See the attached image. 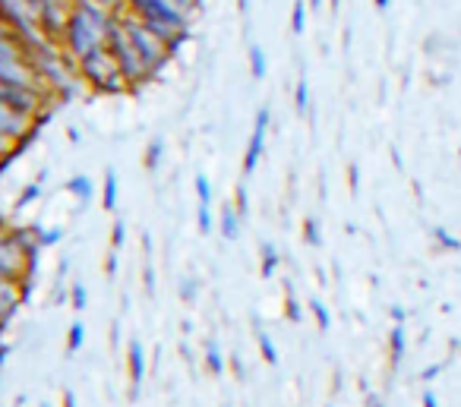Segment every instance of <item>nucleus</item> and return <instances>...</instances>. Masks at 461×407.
Wrapping results in <instances>:
<instances>
[{
	"instance_id": "nucleus-1",
	"label": "nucleus",
	"mask_w": 461,
	"mask_h": 407,
	"mask_svg": "<svg viewBox=\"0 0 461 407\" xmlns=\"http://www.w3.org/2000/svg\"><path fill=\"white\" fill-rule=\"evenodd\" d=\"M114 26V13H108L105 7H98L92 0H79L70 13V26L61 38L63 57L77 67L83 57H89L92 51L108 48V35Z\"/></svg>"
},
{
	"instance_id": "nucleus-2",
	"label": "nucleus",
	"mask_w": 461,
	"mask_h": 407,
	"mask_svg": "<svg viewBox=\"0 0 461 407\" xmlns=\"http://www.w3.org/2000/svg\"><path fill=\"white\" fill-rule=\"evenodd\" d=\"M114 20L120 22V28H124L126 32V38H130V42H133V48L140 51V57H142V63H146L149 67V73H158L161 67H165V63L171 61V57H174V51L168 48V45L161 42L158 35L152 32V28L146 26V22L140 20V16H133L130 13V10H124V13H117L114 16Z\"/></svg>"
},
{
	"instance_id": "nucleus-3",
	"label": "nucleus",
	"mask_w": 461,
	"mask_h": 407,
	"mask_svg": "<svg viewBox=\"0 0 461 407\" xmlns=\"http://www.w3.org/2000/svg\"><path fill=\"white\" fill-rule=\"evenodd\" d=\"M77 73L83 83H89L92 89L101 92V95H120V92L130 89L124 73H120L117 61H114L108 48H98L92 51L89 57H83V61L77 63Z\"/></svg>"
},
{
	"instance_id": "nucleus-4",
	"label": "nucleus",
	"mask_w": 461,
	"mask_h": 407,
	"mask_svg": "<svg viewBox=\"0 0 461 407\" xmlns=\"http://www.w3.org/2000/svg\"><path fill=\"white\" fill-rule=\"evenodd\" d=\"M108 51H111V57L117 61L120 73H124V79H126L130 89H133V85H146L149 79H152L149 67L142 63L140 51H136L133 42L126 38V32L120 28L117 20H114V26H111V35H108Z\"/></svg>"
},
{
	"instance_id": "nucleus-5",
	"label": "nucleus",
	"mask_w": 461,
	"mask_h": 407,
	"mask_svg": "<svg viewBox=\"0 0 461 407\" xmlns=\"http://www.w3.org/2000/svg\"><path fill=\"white\" fill-rule=\"evenodd\" d=\"M36 265V256L26 253L22 243L16 240L13 234H4L0 237V281H10V284H26L28 272Z\"/></svg>"
},
{
	"instance_id": "nucleus-6",
	"label": "nucleus",
	"mask_w": 461,
	"mask_h": 407,
	"mask_svg": "<svg viewBox=\"0 0 461 407\" xmlns=\"http://www.w3.org/2000/svg\"><path fill=\"white\" fill-rule=\"evenodd\" d=\"M36 130H38L36 120L26 118V114H20V110H13L10 104L0 102V139H10V142H16L22 149L28 139L36 136Z\"/></svg>"
},
{
	"instance_id": "nucleus-7",
	"label": "nucleus",
	"mask_w": 461,
	"mask_h": 407,
	"mask_svg": "<svg viewBox=\"0 0 461 407\" xmlns=\"http://www.w3.org/2000/svg\"><path fill=\"white\" fill-rule=\"evenodd\" d=\"M126 376H130V401H140L142 382H146V347L140 341H130L126 345Z\"/></svg>"
},
{
	"instance_id": "nucleus-8",
	"label": "nucleus",
	"mask_w": 461,
	"mask_h": 407,
	"mask_svg": "<svg viewBox=\"0 0 461 407\" xmlns=\"http://www.w3.org/2000/svg\"><path fill=\"white\" fill-rule=\"evenodd\" d=\"M269 120H272V114H269V108H259V114H256V126H253V136H250V142H247L244 174H253V171H256L259 159H263V142H266Z\"/></svg>"
},
{
	"instance_id": "nucleus-9",
	"label": "nucleus",
	"mask_w": 461,
	"mask_h": 407,
	"mask_svg": "<svg viewBox=\"0 0 461 407\" xmlns=\"http://www.w3.org/2000/svg\"><path fill=\"white\" fill-rule=\"evenodd\" d=\"M240 234V215L234 208V202H224L222 206V237L224 240H238Z\"/></svg>"
},
{
	"instance_id": "nucleus-10",
	"label": "nucleus",
	"mask_w": 461,
	"mask_h": 407,
	"mask_svg": "<svg viewBox=\"0 0 461 407\" xmlns=\"http://www.w3.org/2000/svg\"><path fill=\"white\" fill-rule=\"evenodd\" d=\"M67 190H70V193L77 196L79 202H92V196H95V183H92L85 174H77V177L67 183Z\"/></svg>"
},
{
	"instance_id": "nucleus-11",
	"label": "nucleus",
	"mask_w": 461,
	"mask_h": 407,
	"mask_svg": "<svg viewBox=\"0 0 461 407\" xmlns=\"http://www.w3.org/2000/svg\"><path fill=\"white\" fill-rule=\"evenodd\" d=\"M203 363H206V370H209L212 376H222L224 373V357H222V351H218L215 341H206Z\"/></svg>"
},
{
	"instance_id": "nucleus-12",
	"label": "nucleus",
	"mask_w": 461,
	"mask_h": 407,
	"mask_svg": "<svg viewBox=\"0 0 461 407\" xmlns=\"http://www.w3.org/2000/svg\"><path fill=\"white\" fill-rule=\"evenodd\" d=\"M389 354H392V366H399L401 357H405V325H392Z\"/></svg>"
},
{
	"instance_id": "nucleus-13",
	"label": "nucleus",
	"mask_w": 461,
	"mask_h": 407,
	"mask_svg": "<svg viewBox=\"0 0 461 407\" xmlns=\"http://www.w3.org/2000/svg\"><path fill=\"white\" fill-rule=\"evenodd\" d=\"M117 193H120L117 174L108 167V174H105V199H101V208H105V212H114V208H117Z\"/></svg>"
},
{
	"instance_id": "nucleus-14",
	"label": "nucleus",
	"mask_w": 461,
	"mask_h": 407,
	"mask_svg": "<svg viewBox=\"0 0 461 407\" xmlns=\"http://www.w3.org/2000/svg\"><path fill=\"white\" fill-rule=\"evenodd\" d=\"M281 256L279 249L272 247V243H263V265H259V272H263V278H272L275 269H279Z\"/></svg>"
},
{
	"instance_id": "nucleus-15",
	"label": "nucleus",
	"mask_w": 461,
	"mask_h": 407,
	"mask_svg": "<svg viewBox=\"0 0 461 407\" xmlns=\"http://www.w3.org/2000/svg\"><path fill=\"white\" fill-rule=\"evenodd\" d=\"M256 341H259V351H263V360L272 366L279 363V351H275V341L266 329H256Z\"/></svg>"
},
{
	"instance_id": "nucleus-16",
	"label": "nucleus",
	"mask_w": 461,
	"mask_h": 407,
	"mask_svg": "<svg viewBox=\"0 0 461 407\" xmlns=\"http://www.w3.org/2000/svg\"><path fill=\"white\" fill-rule=\"evenodd\" d=\"M83 345H85V325L83 322H73L70 325V331H67V354H77V351H83Z\"/></svg>"
},
{
	"instance_id": "nucleus-17",
	"label": "nucleus",
	"mask_w": 461,
	"mask_h": 407,
	"mask_svg": "<svg viewBox=\"0 0 461 407\" xmlns=\"http://www.w3.org/2000/svg\"><path fill=\"white\" fill-rule=\"evenodd\" d=\"M285 319L287 322H301L303 319V310H301V304H297V297H294L291 284L285 288Z\"/></svg>"
},
{
	"instance_id": "nucleus-18",
	"label": "nucleus",
	"mask_w": 461,
	"mask_h": 407,
	"mask_svg": "<svg viewBox=\"0 0 461 407\" xmlns=\"http://www.w3.org/2000/svg\"><path fill=\"white\" fill-rule=\"evenodd\" d=\"M250 69H253V79H266V54H263V48L259 45H253L250 48Z\"/></svg>"
},
{
	"instance_id": "nucleus-19",
	"label": "nucleus",
	"mask_w": 461,
	"mask_h": 407,
	"mask_svg": "<svg viewBox=\"0 0 461 407\" xmlns=\"http://www.w3.org/2000/svg\"><path fill=\"white\" fill-rule=\"evenodd\" d=\"M161 152H165V142H161V139H155V142H149L146 159H142V165H146L149 171H155V167L161 165Z\"/></svg>"
},
{
	"instance_id": "nucleus-20",
	"label": "nucleus",
	"mask_w": 461,
	"mask_h": 407,
	"mask_svg": "<svg viewBox=\"0 0 461 407\" xmlns=\"http://www.w3.org/2000/svg\"><path fill=\"white\" fill-rule=\"evenodd\" d=\"M294 108H297V114H307V108H310V85H307V79H301V83H297V89H294Z\"/></svg>"
},
{
	"instance_id": "nucleus-21",
	"label": "nucleus",
	"mask_w": 461,
	"mask_h": 407,
	"mask_svg": "<svg viewBox=\"0 0 461 407\" xmlns=\"http://www.w3.org/2000/svg\"><path fill=\"white\" fill-rule=\"evenodd\" d=\"M310 313H313L319 331H328V325H332V316H328V310L322 306V300H310Z\"/></svg>"
},
{
	"instance_id": "nucleus-22",
	"label": "nucleus",
	"mask_w": 461,
	"mask_h": 407,
	"mask_svg": "<svg viewBox=\"0 0 461 407\" xmlns=\"http://www.w3.org/2000/svg\"><path fill=\"white\" fill-rule=\"evenodd\" d=\"M303 26H307V10H303V0H297V4H294V13H291V32L303 35Z\"/></svg>"
},
{
	"instance_id": "nucleus-23",
	"label": "nucleus",
	"mask_w": 461,
	"mask_h": 407,
	"mask_svg": "<svg viewBox=\"0 0 461 407\" xmlns=\"http://www.w3.org/2000/svg\"><path fill=\"white\" fill-rule=\"evenodd\" d=\"M196 196H199V206H212V183L206 174L196 177Z\"/></svg>"
},
{
	"instance_id": "nucleus-24",
	"label": "nucleus",
	"mask_w": 461,
	"mask_h": 407,
	"mask_svg": "<svg viewBox=\"0 0 461 407\" xmlns=\"http://www.w3.org/2000/svg\"><path fill=\"white\" fill-rule=\"evenodd\" d=\"M38 196H42V180H38V183H28V187L22 190L20 199H16V208H26L28 202H36Z\"/></svg>"
},
{
	"instance_id": "nucleus-25",
	"label": "nucleus",
	"mask_w": 461,
	"mask_h": 407,
	"mask_svg": "<svg viewBox=\"0 0 461 407\" xmlns=\"http://www.w3.org/2000/svg\"><path fill=\"white\" fill-rule=\"evenodd\" d=\"M70 304H73V310H85V304H89V294H85V284H73L70 288Z\"/></svg>"
},
{
	"instance_id": "nucleus-26",
	"label": "nucleus",
	"mask_w": 461,
	"mask_h": 407,
	"mask_svg": "<svg viewBox=\"0 0 461 407\" xmlns=\"http://www.w3.org/2000/svg\"><path fill=\"white\" fill-rule=\"evenodd\" d=\"M303 240H307L310 247H319V243H322L319 224H316V218H307V221H303Z\"/></svg>"
},
{
	"instance_id": "nucleus-27",
	"label": "nucleus",
	"mask_w": 461,
	"mask_h": 407,
	"mask_svg": "<svg viewBox=\"0 0 461 407\" xmlns=\"http://www.w3.org/2000/svg\"><path fill=\"white\" fill-rule=\"evenodd\" d=\"M16 152H20V145L10 142V139H0V171L10 165V159H13Z\"/></svg>"
},
{
	"instance_id": "nucleus-28",
	"label": "nucleus",
	"mask_w": 461,
	"mask_h": 407,
	"mask_svg": "<svg viewBox=\"0 0 461 407\" xmlns=\"http://www.w3.org/2000/svg\"><path fill=\"white\" fill-rule=\"evenodd\" d=\"M124 240H126V224L124 221H114V228H111V249H120L124 247Z\"/></svg>"
},
{
	"instance_id": "nucleus-29",
	"label": "nucleus",
	"mask_w": 461,
	"mask_h": 407,
	"mask_svg": "<svg viewBox=\"0 0 461 407\" xmlns=\"http://www.w3.org/2000/svg\"><path fill=\"white\" fill-rule=\"evenodd\" d=\"M196 221H199V234H209V231H212V212H209V206H199V215H196Z\"/></svg>"
},
{
	"instance_id": "nucleus-30",
	"label": "nucleus",
	"mask_w": 461,
	"mask_h": 407,
	"mask_svg": "<svg viewBox=\"0 0 461 407\" xmlns=\"http://www.w3.org/2000/svg\"><path fill=\"white\" fill-rule=\"evenodd\" d=\"M92 4H98V7H105L108 13H114V16L124 13V10H126V0H92Z\"/></svg>"
},
{
	"instance_id": "nucleus-31",
	"label": "nucleus",
	"mask_w": 461,
	"mask_h": 407,
	"mask_svg": "<svg viewBox=\"0 0 461 407\" xmlns=\"http://www.w3.org/2000/svg\"><path fill=\"white\" fill-rule=\"evenodd\" d=\"M234 208H238L240 218H244V215H247V187H244V183H240L238 193H234Z\"/></svg>"
},
{
	"instance_id": "nucleus-32",
	"label": "nucleus",
	"mask_w": 461,
	"mask_h": 407,
	"mask_svg": "<svg viewBox=\"0 0 461 407\" xmlns=\"http://www.w3.org/2000/svg\"><path fill=\"white\" fill-rule=\"evenodd\" d=\"M61 237H63L61 228H54V231H44V228H42V247H54V243L61 240Z\"/></svg>"
},
{
	"instance_id": "nucleus-33",
	"label": "nucleus",
	"mask_w": 461,
	"mask_h": 407,
	"mask_svg": "<svg viewBox=\"0 0 461 407\" xmlns=\"http://www.w3.org/2000/svg\"><path fill=\"white\" fill-rule=\"evenodd\" d=\"M436 240H440L446 249H458V247H461V240H455V237H449V231H436Z\"/></svg>"
},
{
	"instance_id": "nucleus-34",
	"label": "nucleus",
	"mask_w": 461,
	"mask_h": 407,
	"mask_svg": "<svg viewBox=\"0 0 461 407\" xmlns=\"http://www.w3.org/2000/svg\"><path fill=\"white\" fill-rule=\"evenodd\" d=\"M105 272H108V278H114V275H117V249H111V256H108V265H105Z\"/></svg>"
},
{
	"instance_id": "nucleus-35",
	"label": "nucleus",
	"mask_w": 461,
	"mask_h": 407,
	"mask_svg": "<svg viewBox=\"0 0 461 407\" xmlns=\"http://www.w3.org/2000/svg\"><path fill=\"white\" fill-rule=\"evenodd\" d=\"M183 300H187V304H193V297H196V281H183Z\"/></svg>"
},
{
	"instance_id": "nucleus-36",
	"label": "nucleus",
	"mask_w": 461,
	"mask_h": 407,
	"mask_svg": "<svg viewBox=\"0 0 461 407\" xmlns=\"http://www.w3.org/2000/svg\"><path fill=\"white\" fill-rule=\"evenodd\" d=\"M440 370H442V363H433V366H426L424 370V382H433L436 376H440Z\"/></svg>"
},
{
	"instance_id": "nucleus-37",
	"label": "nucleus",
	"mask_w": 461,
	"mask_h": 407,
	"mask_svg": "<svg viewBox=\"0 0 461 407\" xmlns=\"http://www.w3.org/2000/svg\"><path fill=\"white\" fill-rule=\"evenodd\" d=\"M146 290L149 294H155V272L149 269V265H146Z\"/></svg>"
},
{
	"instance_id": "nucleus-38",
	"label": "nucleus",
	"mask_w": 461,
	"mask_h": 407,
	"mask_svg": "<svg viewBox=\"0 0 461 407\" xmlns=\"http://www.w3.org/2000/svg\"><path fill=\"white\" fill-rule=\"evenodd\" d=\"M348 180H351V190H357V180H360V174H357L354 165H351V171H348Z\"/></svg>"
},
{
	"instance_id": "nucleus-39",
	"label": "nucleus",
	"mask_w": 461,
	"mask_h": 407,
	"mask_svg": "<svg viewBox=\"0 0 461 407\" xmlns=\"http://www.w3.org/2000/svg\"><path fill=\"white\" fill-rule=\"evenodd\" d=\"M424 407H440V404H436V395H433V392H426V395H424Z\"/></svg>"
},
{
	"instance_id": "nucleus-40",
	"label": "nucleus",
	"mask_w": 461,
	"mask_h": 407,
	"mask_svg": "<svg viewBox=\"0 0 461 407\" xmlns=\"http://www.w3.org/2000/svg\"><path fill=\"white\" fill-rule=\"evenodd\" d=\"M63 407H77L73 404V392H63Z\"/></svg>"
},
{
	"instance_id": "nucleus-41",
	"label": "nucleus",
	"mask_w": 461,
	"mask_h": 407,
	"mask_svg": "<svg viewBox=\"0 0 461 407\" xmlns=\"http://www.w3.org/2000/svg\"><path fill=\"white\" fill-rule=\"evenodd\" d=\"M376 7H379V10H385V7H389V0H376Z\"/></svg>"
},
{
	"instance_id": "nucleus-42",
	"label": "nucleus",
	"mask_w": 461,
	"mask_h": 407,
	"mask_svg": "<svg viewBox=\"0 0 461 407\" xmlns=\"http://www.w3.org/2000/svg\"><path fill=\"white\" fill-rule=\"evenodd\" d=\"M310 4H313V10H319V4H322V0H310Z\"/></svg>"
},
{
	"instance_id": "nucleus-43",
	"label": "nucleus",
	"mask_w": 461,
	"mask_h": 407,
	"mask_svg": "<svg viewBox=\"0 0 461 407\" xmlns=\"http://www.w3.org/2000/svg\"><path fill=\"white\" fill-rule=\"evenodd\" d=\"M4 325H7V322H4V319H0V331H4Z\"/></svg>"
},
{
	"instance_id": "nucleus-44",
	"label": "nucleus",
	"mask_w": 461,
	"mask_h": 407,
	"mask_svg": "<svg viewBox=\"0 0 461 407\" xmlns=\"http://www.w3.org/2000/svg\"><path fill=\"white\" fill-rule=\"evenodd\" d=\"M326 407H336V404H326Z\"/></svg>"
},
{
	"instance_id": "nucleus-45",
	"label": "nucleus",
	"mask_w": 461,
	"mask_h": 407,
	"mask_svg": "<svg viewBox=\"0 0 461 407\" xmlns=\"http://www.w3.org/2000/svg\"><path fill=\"white\" fill-rule=\"evenodd\" d=\"M42 407H51V404H42Z\"/></svg>"
},
{
	"instance_id": "nucleus-46",
	"label": "nucleus",
	"mask_w": 461,
	"mask_h": 407,
	"mask_svg": "<svg viewBox=\"0 0 461 407\" xmlns=\"http://www.w3.org/2000/svg\"><path fill=\"white\" fill-rule=\"evenodd\" d=\"M32 4H38V0H32Z\"/></svg>"
},
{
	"instance_id": "nucleus-47",
	"label": "nucleus",
	"mask_w": 461,
	"mask_h": 407,
	"mask_svg": "<svg viewBox=\"0 0 461 407\" xmlns=\"http://www.w3.org/2000/svg\"><path fill=\"white\" fill-rule=\"evenodd\" d=\"M77 4H79V0H77Z\"/></svg>"
}]
</instances>
